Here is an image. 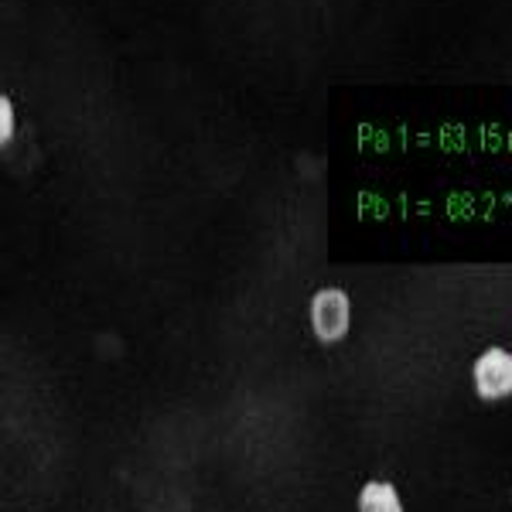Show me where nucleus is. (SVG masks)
<instances>
[{"mask_svg":"<svg viewBox=\"0 0 512 512\" xmlns=\"http://www.w3.org/2000/svg\"><path fill=\"white\" fill-rule=\"evenodd\" d=\"M308 325L321 345H338L352 332V297L345 287H318L308 301Z\"/></svg>","mask_w":512,"mask_h":512,"instance_id":"f257e3e1","label":"nucleus"},{"mask_svg":"<svg viewBox=\"0 0 512 512\" xmlns=\"http://www.w3.org/2000/svg\"><path fill=\"white\" fill-rule=\"evenodd\" d=\"M472 386L475 396L485 403H502L512 396V349L489 345L472 362Z\"/></svg>","mask_w":512,"mask_h":512,"instance_id":"f03ea898","label":"nucleus"},{"mask_svg":"<svg viewBox=\"0 0 512 512\" xmlns=\"http://www.w3.org/2000/svg\"><path fill=\"white\" fill-rule=\"evenodd\" d=\"M355 509L359 512H407L403 509V495L390 478H369L359 489Z\"/></svg>","mask_w":512,"mask_h":512,"instance_id":"7ed1b4c3","label":"nucleus"},{"mask_svg":"<svg viewBox=\"0 0 512 512\" xmlns=\"http://www.w3.org/2000/svg\"><path fill=\"white\" fill-rule=\"evenodd\" d=\"M18 137V110L11 96H0V144H11Z\"/></svg>","mask_w":512,"mask_h":512,"instance_id":"20e7f679","label":"nucleus"}]
</instances>
